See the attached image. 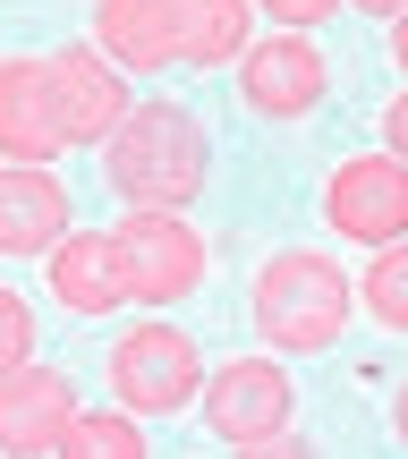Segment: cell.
<instances>
[{
	"mask_svg": "<svg viewBox=\"0 0 408 459\" xmlns=\"http://www.w3.org/2000/svg\"><path fill=\"white\" fill-rule=\"evenodd\" d=\"M204 162H213V145H204V128L179 102H136L111 128L102 179H111L119 204H136V213H179V204L204 196Z\"/></svg>",
	"mask_w": 408,
	"mask_h": 459,
	"instance_id": "1",
	"label": "cell"
},
{
	"mask_svg": "<svg viewBox=\"0 0 408 459\" xmlns=\"http://www.w3.org/2000/svg\"><path fill=\"white\" fill-rule=\"evenodd\" d=\"M349 315H358V290L315 247H281L256 273V332L273 349H332L349 332Z\"/></svg>",
	"mask_w": 408,
	"mask_h": 459,
	"instance_id": "2",
	"label": "cell"
},
{
	"mask_svg": "<svg viewBox=\"0 0 408 459\" xmlns=\"http://www.w3.org/2000/svg\"><path fill=\"white\" fill-rule=\"evenodd\" d=\"M204 383V358L179 324H136L111 341V392L128 417H162V409H187Z\"/></svg>",
	"mask_w": 408,
	"mask_h": 459,
	"instance_id": "3",
	"label": "cell"
},
{
	"mask_svg": "<svg viewBox=\"0 0 408 459\" xmlns=\"http://www.w3.org/2000/svg\"><path fill=\"white\" fill-rule=\"evenodd\" d=\"M111 247H119V273H128L136 307H170V298H187L204 281V238L179 213H128L111 230Z\"/></svg>",
	"mask_w": 408,
	"mask_h": 459,
	"instance_id": "4",
	"label": "cell"
},
{
	"mask_svg": "<svg viewBox=\"0 0 408 459\" xmlns=\"http://www.w3.org/2000/svg\"><path fill=\"white\" fill-rule=\"evenodd\" d=\"M324 213H332L341 238L392 247L400 230H408V162H392V153H358V162H341L332 187H324Z\"/></svg>",
	"mask_w": 408,
	"mask_h": 459,
	"instance_id": "5",
	"label": "cell"
},
{
	"mask_svg": "<svg viewBox=\"0 0 408 459\" xmlns=\"http://www.w3.org/2000/svg\"><path fill=\"white\" fill-rule=\"evenodd\" d=\"M68 426H77V383L60 366L0 375V459H51Z\"/></svg>",
	"mask_w": 408,
	"mask_h": 459,
	"instance_id": "6",
	"label": "cell"
},
{
	"mask_svg": "<svg viewBox=\"0 0 408 459\" xmlns=\"http://www.w3.org/2000/svg\"><path fill=\"white\" fill-rule=\"evenodd\" d=\"M324 51L307 43V34H273V43L239 51V102L256 119H307L315 102H324Z\"/></svg>",
	"mask_w": 408,
	"mask_h": 459,
	"instance_id": "7",
	"label": "cell"
},
{
	"mask_svg": "<svg viewBox=\"0 0 408 459\" xmlns=\"http://www.w3.org/2000/svg\"><path fill=\"white\" fill-rule=\"evenodd\" d=\"M51 111H60V136L68 145H111V128L128 119V94H119V68L102 60V51L68 43L51 51Z\"/></svg>",
	"mask_w": 408,
	"mask_h": 459,
	"instance_id": "8",
	"label": "cell"
},
{
	"mask_svg": "<svg viewBox=\"0 0 408 459\" xmlns=\"http://www.w3.org/2000/svg\"><path fill=\"white\" fill-rule=\"evenodd\" d=\"M204 426L221 443H264V434L290 426V375L273 358H230L221 375L204 383Z\"/></svg>",
	"mask_w": 408,
	"mask_h": 459,
	"instance_id": "9",
	"label": "cell"
},
{
	"mask_svg": "<svg viewBox=\"0 0 408 459\" xmlns=\"http://www.w3.org/2000/svg\"><path fill=\"white\" fill-rule=\"evenodd\" d=\"M68 136L51 111V68L43 60H0V162H51Z\"/></svg>",
	"mask_w": 408,
	"mask_h": 459,
	"instance_id": "10",
	"label": "cell"
},
{
	"mask_svg": "<svg viewBox=\"0 0 408 459\" xmlns=\"http://www.w3.org/2000/svg\"><path fill=\"white\" fill-rule=\"evenodd\" d=\"M60 230H68V187L51 170L34 162L0 170V255H51Z\"/></svg>",
	"mask_w": 408,
	"mask_h": 459,
	"instance_id": "11",
	"label": "cell"
},
{
	"mask_svg": "<svg viewBox=\"0 0 408 459\" xmlns=\"http://www.w3.org/2000/svg\"><path fill=\"white\" fill-rule=\"evenodd\" d=\"M94 43L111 68H170L179 43H170V0H94Z\"/></svg>",
	"mask_w": 408,
	"mask_h": 459,
	"instance_id": "12",
	"label": "cell"
},
{
	"mask_svg": "<svg viewBox=\"0 0 408 459\" xmlns=\"http://www.w3.org/2000/svg\"><path fill=\"white\" fill-rule=\"evenodd\" d=\"M51 290H60L77 315H111V307H128L119 247L102 238V230H85V238H60V247H51Z\"/></svg>",
	"mask_w": 408,
	"mask_h": 459,
	"instance_id": "13",
	"label": "cell"
},
{
	"mask_svg": "<svg viewBox=\"0 0 408 459\" xmlns=\"http://www.w3.org/2000/svg\"><path fill=\"white\" fill-rule=\"evenodd\" d=\"M170 43L196 68L239 60L247 51V0H170Z\"/></svg>",
	"mask_w": 408,
	"mask_h": 459,
	"instance_id": "14",
	"label": "cell"
},
{
	"mask_svg": "<svg viewBox=\"0 0 408 459\" xmlns=\"http://www.w3.org/2000/svg\"><path fill=\"white\" fill-rule=\"evenodd\" d=\"M51 459H145V434H136L128 409H94V417L77 409V426L60 434V451H51Z\"/></svg>",
	"mask_w": 408,
	"mask_h": 459,
	"instance_id": "15",
	"label": "cell"
},
{
	"mask_svg": "<svg viewBox=\"0 0 408 459\" xmlns=\"http://www.w3.org/2000/svg\"><path fill=\"white\" fill-rule=\"evenodd\" d=\"M358 298H366V315H375L383 332H408V247H375V264H366V281H358Z\"/></svg>",
	"mask_w": 408,
	"mask_h": 459,
	"instance_id": "16",
	"label": "cell"
},
{
	"mask_svg": "<svg viewBox=\"0 0 408 459\" xmlns=\"http://www.w3.org/2000/svg\"><path fill=\"white\" fill-rule=\"evenodd\" d=\"M26 358H34V315L17 290H0V375H17Z\"/></svg>",
	"mask_w": 408,
	"mask_h": 459,
	"instance_id": "17",
	"label": "cell"
},
{
	"mask_svg": "<svg viewBox=\"0 0 408 459\" xmlns=\"http://www.w3.org/2000/svg\"><path fill=\"white\" fill-rule=\"evenodd\" d=\"M264 17H273V26H324L332 9H341V0H256Z\"/></svg>",
	"mask_w": 408,
	"mask_h": 459,
	"instance_id": "18",
	"label": "cell"
},
{
	"mask_svg": "<svg viewBox=\"0 0 408 459\" xmlns=\"http://www.w3.org/2000/svg\"><path fill=\"white\" fill-rule=\"evenodd\" d=\"M239 459H324V451H315V443H298V434L281 426V434H264V443H239Z\"/></svg>",
	"mask_w": 408,
	"mask_h": 459,
	"instance_id": "19",
	"label": "cell"
},
{
	"mask_svg": "<svg viewBox=\"0 0 408 459\" xmlns=\"http://www.w3.org/2000/svg\"><path fill=\"white\" fill-rule=\"evenodd\" d=\"M383 145H392V162H408V94L383 111Z\"/></svg>",
	"mask_w": 408,
	"mask_h": 459,
	"instance_id": "20",
	"label": "cell"
},
{
	"mask_svg": "<svg viewBox=\"0 0 408 459\" xmlns=\"http://www.w3.org/2000/svg\"><path fill=\"white\" fill-rule=\"evenodd\" d=\"M392 426H400V443H408V383L392 392Z\"/></svg>",
	"mask_w": 408,
	"mask_h": 459,
	"instance_id": "21",
	"label": "cell"
},
{
	"mask_svg": "<svg viewBox=\"0 0 408 459\" xmlns=\"http://www.w3.org/2000/svg\"><path fill=\"white\" fill-rule=\"evenodd\" d=\"M392 60H400V77H408V17L392 26Z\"/></svg>",
	"mask_w": 408,
	"mask_h": 459,
	"instance_id": "22",
	"label": "cell"
},
{
	"mask_svg": "<svg viewBox=\"0 0 408 459\" xmlns=\"http://www.w3.org/2000/svg\"><path fill=\"white\" fill-rule=\"evenodd\" d=\"M358 9H375V17H408V0H358Z\"/></svg>",
	"mask_w": 408,
	"mask_h": 459,
	"instance_id": "23",
	"label": "cell"
}]
</instances>
